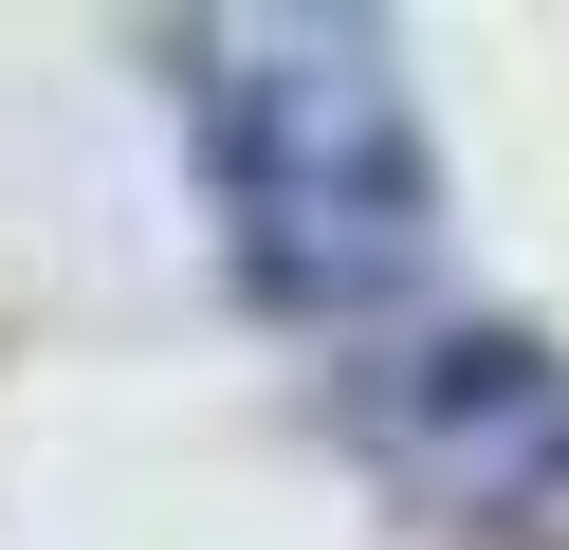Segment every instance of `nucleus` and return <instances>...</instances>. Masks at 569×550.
Listing matches in <instances>:
<instances>
[{"label":"nucleus","instance_id":"nucleus-1","mask_svg":"<svg viewBox=\"0 0 569 550\" xmlns=\"http://www.w3.org/2000/svg\"><path fill=\"white\" fill-rule=\"evenodd\" d=\"M184 129H202V202L221 257L276 312H386L441 257V166H422L405 56L368 19H239L184 56Z\"/></svg>","mask_w":569,"mask_h":550},{"label":"nucleus","instance_id":"nucleus-2","mask_svg":"<svg viewBox=\"0 0 569 550\" xmlns=\"http://www.w3.org/2000/svg\"><path fill=\"white\" fill-rule=\"evenodd\" d=\"M368 459L459 532H569V367L515 330H441V349L368 367Z\"/></svg>","mask_w":569,"mask_h":550}]
</instances>
